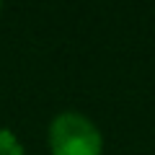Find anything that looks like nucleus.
<instances>
[{"mask_svg":"<svg viewBox=\"0 0 155 155\" xmlns=\"http://www.w3.org/2000/svg\"><path fill=\"white\" fill-rule=\"evenodd\" d=\"M52 155H104V134L83 111H60L47 132Z\"/></svg>","mask_w":155,"mask_h":155,"instance_id":"1","label":"nucleus"},{"mask_svg":"<svg viewBox=\"0 0 155 155\" xmlns=\"http://www.w3.org/2000/svg\"><path fill=\"white\" fill-rule=\"evenodd\" d=\"M0 155H26L21 140H18V134L13 129L0 127Z\"/></svg>","mask_w":155,"mask_h":155,"instance_id":"2","label":"nucleus"},{"mask_svg":"<svg viewBox=\"0 0 155 155\" xmlns=\"http://www.w3.org/2000/svg\"><path fill=\"white\" fill-rule=\"evenodd\" d=\"M0 11H3V5H0Z\"/></svg>","mask_w":155,"mask_h":155,"instance_id":"3","label":"nucleus"}]
</instances>
